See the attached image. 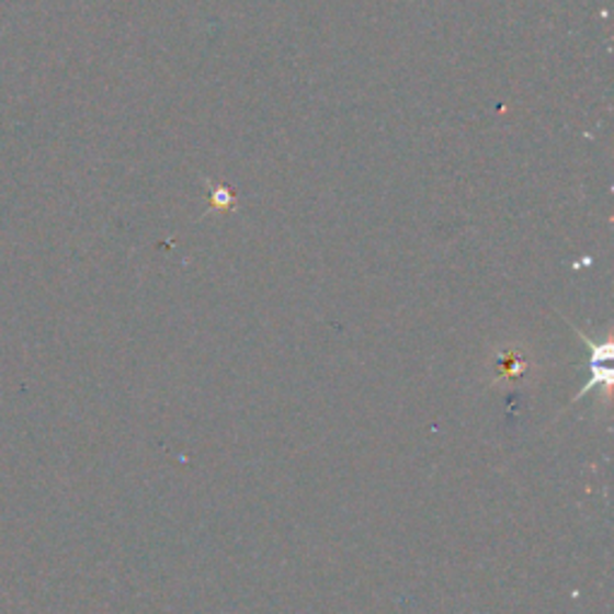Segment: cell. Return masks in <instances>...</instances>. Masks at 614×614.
Returning <instances> with one entry per match:
<instances>
[{"mask_svg": "<svg viewBox=\"0 0 614 614\" xmlns=\"http://www.w3.org/2000/svg\"><path fill=\"white\" fill-rule=\"evenodd\" d=\"M576 337H581L585 343H588V349H591V379L585 382V387L573 396V401L576 399H581V396H585L588 391H603L605 396V401H607V396H610V384H612V369H610V361H612V339L610 334L605 337V341H598V339H591L588 334H583L581 329H576Z\"/></svg>", "mask_w": 614, "mask_h": 614, "instance_id": "6da1fadb", "label": "cell"}]
</instances>
